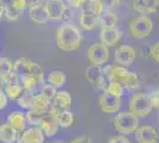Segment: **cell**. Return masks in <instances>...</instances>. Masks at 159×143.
Instances as JSON below:
<instances>
[{
  "instance_id": "cell-1",
  "label": "cell",
  "mask_w": 159,
  "mask_h": 143,
  "mask_svg": "<svg viewBox=\"0 0 159 143\" xmlns=\"http://www.w3.org/2000/svg\"><path fill=\"white\" fill-rule=\"evenodd\" d=\"M82 42V34L73 23L66 21L56 30L57 47L63 51H74L79 49Z\"/></svg>"
},
{
  "instance_id": "cell-2",
  "label": "cell",
  "mask_w": 159,
  "mask_h": 143,
  "mask_svg": "<svg viewBox=\"0 0 159 143\" xmlns=\"http://www.w3.org/2000/svg\"><path fill=\"white\" fill-rule=\"evenodd\" d=\"M105 79L108 81H115L120 83L127 91H135L139 87V78L135 73H132L121 66L109 64L102 70Z\"/></svg>"
},
{
  "instance_id": "cell-3",
  "label": "cell",
  "mask_w": 159,
  "mask_h": 143,
  "mask_svg": "<svg viewBox=\"0 0 159 143\" xmlns=\"http://www.w3.org/2000/svg\"><path fill=\"white\" fill-rule=\"evenodd\" d=\"M13 72L20 76H31L43 83V68L37 62H33L26 57H20L13 62Z\"/></svg>"
},
{
  "instance_id": "cell-4",
  "label": "cell",
  "mask_w": 159,
  "mask_h": 143,
  "mask_svg": "<svg viewBox=\"0 0 159 143\" xmlns=\"http://www.w3.org/2000/svg\"><path fill=\"white\" fill-rule=\"evenodd\" d=\"M114 128L121 134H133L139 128V119L131 111L120 112L114 118Z\"/></svg>"
},
{
  "instance_id": "cell-5",
  "label": "cell",
  "mask_w": 159,
  "mask_h": 143,
  "mask_svg": "<svg viewBox=\"0 0 159 143\" xmlns=\"http://www.w3.org/2000/svg\"><path fill=\"white\" fill-rule=\"evenodd\" d=\"M129 110L138 118L148 116L152 111V104L148 94L141 93V92L135 93L129 100Z\"/></svg>"
},
{
  "instance_id": "cell-6",
  "label": "cell",
  "mask_w": 159,
  "mask_h": 143,
  "mask_svg": "<svg viewBox=\"0 0 159 143\" xmlns=\"http://www.w3.org/2000/svg\"><path fill=\"white\" fill-rule=\"evenodd\" d=\"M153 29L152 21L147 16H139L129 21V31L134 38H145Z\"/></svg>"
},
{
  "instance_id": "cell-7",
  "label": "cell",
  "mask_w": 159,
  "mask_h": 143,
  "mask_svg": "<svg viewBox=\"0 0 159 143\" xmlns=\"http://www.w3.org/2000/svg\"><path fill=\"white\" fill-rule=\"evenodd\" d=\"M70 105H71V95L66 91H58L52 99L51 106L49 110V115L53 119L57 121V117L60 116V113H62L66 110H69Z\"/></svg>"
},
{
  "instance_id": "cell-8",
  "label": "cell",
  "mask_w": 159,
  "mask_h": 143,
  "mask_svg": "<svg viewBox=\"0 0 159 143\" xmlns=\"http://www.w3.org/2000/svg\"><path fill=\"white\" fill-rule=\"evenodd\" d=\"M88 59L93 63V66L100 67L109 59V49L102 43L93 44L88 49Z\"/></svg>"
},
{
  "instance_id": "cell-9",
  "label": "cell",
  "mask_w": 159,
  "mask_h": 143,
  "mask_svg": "<svg viewBox=\"0 0 159 143\" xmlns=\"http://www.w3.org/2000/svg\"><path fill=\"white\" fill-rule=\"evenodd\" d=\"M86 79L94 89H106V79L102 69L98 66H89L86 68Z\"/></svg>"
},
{
  "instance_id": "cell-10",
  "label": "cell",
  "mask_w": 159,
  "mask_h": 143,
  "mask_svg": "<svg viewBox=\"0 0 159 143\" xmlns=\"http://www.w3.org/2000/svg\"><path fill=\"white\" fill-rule=\"evenodd\" d=\"M100 107L102 109V111L105 113H114L116 111L120 110L121 106V98L113 95L108 92H103V94H101L99 99Z\"/></svg>"
},
{
  "instance_id": "cell-11",
  "label": "cell",
  "mask_w": 159,
  "mask_h": 143,
  "mask_svg": "<svg viewBox=\"0 0 159 143\" xmlns=\"http://www.w3.org/2000/svg\"><path fill=\"white\" fill-rule=\"evenodd\" d=\"M44 6L49 16V19L51 21L62 19L66 10V6L63 0H47Z\"/></svg>"
},
{
  "instance_id": "cell-12",
  "label": "cell",
  "mask_w": 159,
  "mask_h": 143,
  "mask_svg": "<svg viewBox=\"0 0 159 143\" xmlns=\"http://www.w3.org/2000/svg\"><path fill=\"white\" fill-rule=\"evenodd\" d=\"M114 60L120 66H129L135 60V50L131 45H121L114 54Z\"/></svg>"
},
{
  "instance_id": "cell-13",
  "label": "cell",
  "mask_w": 159,
  "mask_h": 143,
  "mask_svg": "<svg viewBox=\"0 0 159 143\" xmlns=\"http://www.w3.org/2000/svg\"><path fill=\"white\" fill-rule=\"evenodd\" d=\"M135 138L139 143H158V132L151 125H143L135 130Z\"/></svg>"
},
{
  "instance_id": "cell-14",
  "label": "cell",
  "mask_w": 159,
  "mask_h": 143,
  "mask_svg": "<svg viewBox=\"0 0 159 143\" xmlns=\"http://www.w3.org/2000/svg\"><path fill=\"white\" fill-rule=\"evenodd\" d=\"M121 38V31L116 26L114 27H105L100 31V40L101 43L106 47H113L115 45Z\"/></svg>"
},
{
  "instance_id": "cell-15",
  "label": "cell",
  "mask_w": 159,
  "mask_h": 143,
  "mask_svg": "<svg viewBox=\"0 0 159 143\" xmlns=\"http://www.w3.org/2000/svg\"><path fill=\"white\" fill-rule=\"evenodd\" d=\"M44 134L38 126L25 129L18 138L19 143H44Z\"/></svg>"
},
{
  "instance_id": "cell-16",
  "label": "cell",
  "mask_w": 159,
  "mask_h": 143,
  "mask_svg": "<svg viewBox=\"0 0 159 143\" xmlns=\"http://www.w3.org/2000/svg\"><path fill=\"white\" fill-rule=\"evenodd\" d=\"M133 8L143 16L153 13L159 7V0H132Z\"/></svg>"
},
{
  "instance_id": "cell-17",
  "label": "cell",
  "mask_w": 159,
  "mask_h": 143,
  "mask_svg": "<svg viewBox=\"0 0 159 143\" xmlns=\"http://www.w3.org/2000/svg\"><path fill=\"white\" fill-rule=\"evenodd\" d=\"M38 128H39V129L43 131V134H45L47 136L52 137L57 134L60 126H58V124H57V121L53 119L52 117L49 115V112H48V113H45L44 117L42 118Z\"/></svg>"
},
{
  "instance_id": "cell-18",
  "label": "cell",
  "mask_w": 159,
  "mask_h": 143,
  "mask_svg": "<svg viewBox=\"0 0 159 143\" xmlns=\"http://www.w3.org/2000/svg\"><path fill=\"white\" fill-rule=\"evenodd\" d=\"M29 17L36 24H44L49 21V16L43 4L29 8Z\"/></svg>"
},
{
  "instance_id": "cell-19",
  "label": "cell",
  "mask_w": 159,
  "mask_h": 143,
  "mask_svg": "<svg viewBox=\"0 0 159 143\" xmlns=\"http://www.w3.org/2000/svg\"><path fill=\"white\" fill-rule=\"evenodd\" d=\"M7 124L11 125L18 132L19 131H24L25 130V125H26L25 113H23L21 111H13L12 113H10L7 116Z\"/></svg>"
},
{
  "instance_id": "cell-20",
  "label": "cell",
  "mask_w": 159,
  "mask_h": 143,
  "mask_svg": "<svg viewBox=\"0 0 159 143\" xmlns=\"http://www.w3.org/2000/svg\"><path fill=\"white\" fill-rule=\"evenodd\" d=\"M80 24L84 30H93L99 25V16L83 10L80 16Z\"/></svg>"
},
{
  "instance_id": "cell-21",
  "label": "cell",
  "mask_w": 159,
  "mask_h": 143,
  "mask_svg": "<svg viewBox=\"0 0 159 143\" xmlns=\"http://www.w3.org/2000/svg\"><path fill=\"white\" fill-rule=\"evenodd\" d=\"M18 131L7 123L0 124V141L2 143H14L18 141Z\"/></svg>"
},
{
  "instance_id": "cell-22",
  "label": "cell",
  "mask_w": 159,
  "mask_h": 143,
  "mask_svg": "<svg viewBox=\"0 0 159 143\" xmlns=\"http://www.w3.org/2000/svg\"><path fill=\"white\" fill-rule=\"evenodd\" d=\"M50 106H51V102L39 93V94L33 95L30 110L37 111V112H40V113H48L49 110H50Z\"/></svg>"
},
{
  "instance_id": "cell-23",
  "label": "cell",
  "mask_w": 159,
  "mask_h": 143,
  "mask_svg": "<svg viewBox=\"0 0 159 143\" xmlns=\"http://www.w3.org/2000/svg\"><path fill=\"white\" fill-rule=\"evenodd\" d=\"M118 21H119L118 16L109 10H103L99 16V25L101 26V29L114 27L118 24Z\"/></svg>"
},
{
  "instance_id": "cell-24",
  "label": "cell",
  "mask_w": 159,
  "mask_h": 143,
  "mask_svg": "<svg viewBox=\"0 0 159 143\" xmlns=\"http://www.w3.org/2000/svg\"><path fill=\"white\" fill-rule=\"evenodd\" d=\"M48 83L53 86L55 88L62 87L66 81V75L61 70H52L48 74Z\"/></svg>"
},
{
  "instance_id": "cell-25",
  "label": "cell",
  "mask_w": 159,
  "mask_h": 143,
  "mask_svg": "<svg viewBox=\"0 0 159 143\" xmlns=\"http://www.w3.org/2000/svg\"><path fill=\"white\" fill-rule=\"evenodd\" d=\"M4 92L6 94L7 99H12V100H17L20 95L23 94L24 92V88L23 86L20 85L19 82L17 83H6L5 87H4Z\"/></svg>"
},
{
  "instance_id": "cell-26",
  "label": "cell",
  "mask_w": 159,
  "mask_h": 143,
  "mask_svg": "<svg viewBox=\"0 0 159 143\" xmlns=\"http://www.w3.org/2000/svg\"><path fill=\"white\" fill-rule=\"evenodd\" d=\"M74 123V113L69 110L63 111L60 113V116L57 117V124L61 128H69Z\"/></svg>"
},
{
  "instance_id": "cell-27",
  "label": "cell",
  "mask_w": 159,
  "mask_h": 143,
  "mask_svg": "<svg viewBox=\"0 0 159 143\" xmlns=\"http://www.w3.org/2000/svg\"><path fill=\"white\" fill-rule=\"evenodd\" d=\"M84 5H86V8H84L86 11H89V12L96 14V16H100L101 12L105 10L101 0H87Z\"/></svg>"
},
{
  "instance_id": "cell-28",
  "label": "cell",
  "mask_w": 159,
  "mask_h": 143,
  "mask_svg": "<svg viewBox=\"0 0 159 143\" xmlns=\"http://www.w3.org/2000/svg\"><path fill=\"white\" fill-rule=\"evenodd\" d=\"M33 95H34V94H32L31 92H29V91H25V89H24L23 94L20 95L19 98L17 99L18 105H19L21 109L30 110V107H31V102H32Z\"/></svg>"
},
{
  "instance_id": "cell-29",
  "label": "cell",
  "mask_w": 159,
  "mask_h": 143,
  "mask_svg": "<svg viewBox=\"0 0 159 143\" xmlns=\"http://www.w3.org/2000/svg\"><path fill=\"white\" fill-rule=\"evenodd\" d=\"M45 113H40L37 111H33V110H27L25 118H26V122L31 125H39L42 118L44 117Z\"/></svg>"
},
{
  "instance_id": "cell-30",
  "label": "cell",
  "mask_w": 159,
  "mask_h": 143,
  "mask_svg": "<svg viewBox=\"0 0 159 143\" xmlns=\"http://www.w3.org/2000/svg\"><path fill=\"white\" fill-rule=\"evenodd\" d=\"M106 92L108 93H111L113 95H116V97H120L121 98V95L124 94V92H125V88L118 83V82L115 81H109L108 83V86H106V89H105Z\"/></svg>"
},
{
  "instance_id": "cell-31",
  "label": "cell",
  "mask_w": 159,
  "mask_h": 143,
  "mask_svg": "<svg viewBox=\"0 0 159 143\" xmlns=\"http://www.w3.org/2000/svg\"><path fill=\"white\" fill-rule=\"evenodd\" d=\"M4 6H5V12H4V16H5V18H6L7 21H18L20 13L18 12V11H16L13 7H12L11 2H8V4L4 5Z\"/></svg>"
},
{
  "instance_id": "cell-32",
  "label": "cell",
  "mask_w": 159,
  "mask_h": 143,
  "mask_svg": "<svg viewBox=\"0 0 159 143\" xmlns=\"http://www.w3.org/2000/svg\"><path fill=\"white\" fill-rule=\"evenodd\" d=\"M56 93H57L56 88H55L53 86H51V85H49V83L43 85V87H42V92H40V94L43 95V97H45L47 99H49L50 102L55 98Z\"/></svg>"
},
{
  "instance_id": "cell-33",
  "label": "cell",
  "mask_w": 159,
  "mask_h": 143,
  "mask_svg": "<svg viewBox=\"0 0 159 143\" xmlns=\"http://www.w3.org/2000/svg\"><path fill=\"white\" fill-rule=\"evenodd\" d=\"M11 5H12V7H13L16 11H18L19 13H21L27 6L25 0H12V1H11Z\"/></svg>"
},
{
  "instance_id": "cell-34",
  "label": "cell",
  "mask_w": 159,
  "mask_h": 143,
  "mask_svg": "<svg viewBox=\"0 0 159 143\" xmlns=\"http://www.w3.org/2000/svg\"><path fill=\"white\" fill-rule=\"evenodd\" d=\"M148 97H150V100L152 104V107H156V109L159 110V88L154 89Z\"/></svg>"
},
{
  "instance_id": "cell-35",
  "label": "cell",
  "mask_w": 159,
  "mask_h": 143,
  "mask_svg": "<svg viewBox=\"0 0 159 143\" xmlns=\"http://www.w3.org/2000/svg\"><path fill=\"white\" fill-rule=\"evenodd\" d=\"M108 143H131L129 142V140L126 138V137L124 136V135H116V136H113Z\"/></svg>"
},
{
  "instance_id": "cell-36",
  "label": "cell",
  "mask_w": 159,
  "mask_h": 143,
  "mask_svg": "<svg viewBox=\"0 0 159 143\" xmlns=\"http://www.w3.org/2000/svg\"><path fill=\"white\" fill-rule=\"evenodd\" d=\"M151 56L156 62L159 63V42H157L152 48H151Z\"/></svg>"
},
{
  "instance_id": "cell-37",
  "label": "cell",
  "mask_w": 159,
  "mask_h": 143,
  "mask_svg": "<svg viewBox=\"0 0 159 143\" xmlns=\"http://www.w3.org/2000/svg\"><path fill=\"white\" fill-rule=\"evenodd\" d=\"M101 1H102V4H103V7H106V10H109V11H111V8L115 7L119 4L120 0H101Z\"/></svg>"
},
{
  "instance_id": "cell-38",
  "label": "cell",
  "mask_w": 159,
  "mask_h": 143,
  "mask_svg": "<svg viewBox=\"0 0 159 143\" xmlns=\"http://www.w3.org/2000/svg\"><path fill=\"white\" fill-rule=\"evenodd\" d=\"M66 1H68V4L71 7H74V8L82 7L87 2V0H66Z\"/></svg>"
},
{
  "instance_id": "cell-39",
  "label": "cell",
  "mask_w": 159,
  "mask_h": 143,
  "mask_svg": "<svg viewBox=\"0 0 159 143\" xmlns=\"http://www.w3.org/2000/svg\"><path fill=\"white\" fill-rule=\"evenodd\" d=\"M7 105V97L5 94V92L2 91V88L0 87V110L5 109Z\"/></svg>"
},
{
  "instance_id": "cell-40",
  "label": "cell",
  "mask_w": 159,
  "mask_h": 143,
  "mask_svg": "<svg viewBox=\"0 0 159 143\" xmlns=\"http://www.w3.org/2000/svg\"><path fill=\"white\" fill-rule=\"evenodd\" d=\"M70 143H92L90 142V138L87 136H81V137H76L74 138Z\"/></svg>"
},
{
  "instance_id": "cell-41",
  "label": "cell",
  "mask_w": 159,
  "mask_h": 143,
  "mask_svg": "<svg viewBox=\"0 0 159 143\" xmlns=\"http://www.w3.org/2000/svg\"><path fill=\"white\" fill-rule=\"evenodd\" d=\"M26 1V5L29 6V8L30 7H33V6H37V5H40L44 0H25Z\"/></svg>"
},
{
  "instance_id": "cell-42",
  "label": "cell",
  "mask_w": 159,
  "mask_h": 143,
  "mask_svg": "<svg viewBox=\"0 0 159 143\" xmlns=\"http://www.w3.org/2000/svg\"><path fill=\"white\" fill-rule=\"evenodd\" d=\"M4 12H5V6H4V5L0 2V18L4 16Z\"/></svg>"
},
{
  "instance_id": "cell-43",
  "label": "cell",
  "mask_w": 159,
  "mask_h": 143,
  "mask_svg": "<svg viewBox=\"0 0 159 143\" xmlns=\"http://www.w3.org/2000/svg\"><path fill=\"white\" fill-rule=\"evenodd\" d=\"M51 143H64L63 141H53V142H51Z\"/></svg>"
},
{
  "instance_id": "cell-44",
  "label": "cell",
  "mask_w": 159,
  "mask_h": 143,
  "mask_svg": "<svg viewBox=\"0 0 159 143\" xmlns=\"http://www.w3.org/2000/svg\"><path fill=\"white\" fill-rule=\"evenodd\" d=\"M1 85H2V82H1V79H0V87H1Z\"/></svg>"
}]
</instances>
